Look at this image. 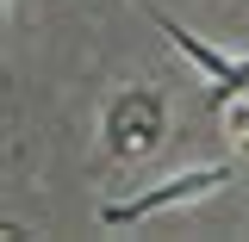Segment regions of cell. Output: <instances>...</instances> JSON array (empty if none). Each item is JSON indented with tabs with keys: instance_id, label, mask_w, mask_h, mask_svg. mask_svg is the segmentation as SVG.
<instances>
[{
	"instance_id": "obj_3",
	"label": "cell",
	"mask_w": 249,
	"mask_h": 242,
	"mask_svg": "<svg viewBox=\"0 0 249 242\" xmlns=\"http://www.w3.org/2000/svg\"><path fill=\"white\" fill-rule=\"evenodd\" d=\"M137 6H143V13L156 19V31H162V37H168V44H175V50L206 75V81H212V93H206L212 112H224L231 99H243V93H249V56H224V50H212L206 37H193V31H187L168 6H156V0H137Z\"/></svg>"
},
{
	"instance_id": "obj_4",
	"label": "cell",
	"mask_w": 249,
	"mask_h": 242,
	"mask_svg": "<svg viewBox=\"0 0 249 242\" xmlns=\"http://www.w3.org/2000/svg\"><path fill=\"white\" fill-rule=\"evenodd\" d=\"M218 118H224V143H231L237 155H249V93H243V99H231Z\"/></svg>"
},
{
	"instance_id": "obj_1",
	"label": "cell",
	"mask_w": 249,
	"mask_h": 242,
	"mask_svg": "<svg viewBox=\"0 0 249 242\" xmlns=\"http://www.w3.org/2000/svg\"><path fill=\"white\" fill-rule=\"evenodd\" d=\"M100 143L112 161H150L168 143V99L156 87H119L100 112Z\"/></svg>"
},
{
	"instance_id": "obj_2",
	"label": "cell",
	"mask_w": 249,
	"mask_h": 242,
	"mask_svg": "<svg viewBox=\"0 0 249 242\" xmlns=\"http://www.w3.org/2000/svg\"><path fill=\"white\" fill-rule=\"evenodd\" d=\"M224 180H231V168H224V161L181 168V174H168V180L143 186V193H131V199H112V205L100 211V224H112V230H124V224H150V217H162V211H181V205H199V199H212Z\"/></svg>"
}]
</instances>
